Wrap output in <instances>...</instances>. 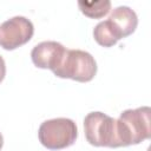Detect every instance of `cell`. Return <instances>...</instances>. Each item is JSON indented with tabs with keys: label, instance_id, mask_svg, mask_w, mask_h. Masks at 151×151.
Segmentation results:
<instances>
[{
	"label": "cell",
	"instance_id": "8",
	"mask_svg": "<svg viewBox=\"0 0 151 151\" xmlns=\"http://www.w3.org/2000/svg\"><path fill=\"white\" fill-rule=\"evenodd\" d=\"M78 7L85 17L91 19H100L110 12L111 1H78Z\"/></svg>",
	"mask_w": 151,
	"mask_h": 151
},
{
	"label": "cell",
	"instance_id": "3",
	"mask_svg": "<svg viewBox=\"0 0 151 151\" xmlns=\"http://www.w3.org/2000/svg\"><path fill=\"white\" fill-rule=\"evenodd\" d=\"M53 74L79 83L91 81L97 74V63L91 53L83 50H66L64 58Z\"/></svg>",
	"mask_w": 151,
	"mask_h": 151
},
{
	"label": "cell",
	"instance_id": "9",
	"mask_svg": "<svg viewBox=\"0 0 151 151\" xmlns=\"http://www.w3.org/2000/svg\"><path fill=\"white\" fill-rule=\"evenodd\" d=\"M93 38L103 47H111L119 40L107 20L100 21L96 25L93 29Z\"/></svg>",
	"mask_w": 151,
	"mask_h": 151
},
{
	"label": "cell",
	"instance_id": "11",
	"mask_svg": "<svg viewBox=\"0 0 151 151\" xmlns=\"http://www.w3.org/2000/svg\"><path fill=\"white\" fill-rule=\"evenodd\" d=\"M2 145H4V137H2V134L0 132V150L2 149Z\"/></svg>",
	"mask_w": 151,
	"mask_h": 151
},
{
	"label": "cell",
	"instance_id": "7",
	"mask_svg": "<svg viewBox=\"0 0 151 151\" xmlns=\"http://www.w3.org/2000/svg\"><path fill=\"white\" fill-rule=\"evenodd\" d=\"M117 38L120 40L131 35L138 25V17L133 9L127 6H119L112 11L107 19Z\"/></svg>",
	"mask_w": 151,
	"mask_h": 151
},
{
	"label": "cell",
	"instance_id": "4",
	"mask_svg": "<svg viewBox=\"0 0 151 151\" xmlns=\"http://www.w3.org/2000/svg\"><path fill=\"white\" fill-rule=\"evenodd\" d=\"M78 127L70 118H53L41 123L38 138L42 146L48 150L66 149L76 143Z\"/></svg>",
	"mask_w": 151,
	"mask_h": 151
},
{
	"label": "cell",
	"instance_id": "10",
	"mask_svg": "<svg viewBox=\"0 0 151 151\" xmlns=\"http://www.w3.org/2000/svg\"><path fill=\"white\" fill-rule=\"evenodd\" d=\"M5 76H6V64H5L4 58L0 55V83L4 80Z\"/></svg>",
	"mask_w": 151,
	"mask_h": 151
},
{
	"label": "cell",
	"instance_id": "1",
	"mask_svg": "<svg viewBox=\"0 0 151 151\" xmlns=\"http://www.w3.org/2000/svg\"><path fill=\"white\" fill-rule=\"evenodd\" d=\"M84 131L86 140L93 146L122 147L117 119L99 112H90L84 118Z\"/></svg>",
	"mask_w": 151,
	"mask_h": 151
},
{
	"label": "cell",
	"instance_id": "5",
	"mask_svg": "<svg viewBox=\"0 0 151 151\" xmlns=\"http://www.w3.org/2000/svg\"><path fill=\"white\" fill-rule=\"evenodd\" d=\"M34 33L32 21L25 17H13L0 25V47L13 51L28 42Z\"/></svg>",
	"mask_w": 151,
	"mask_h": 151
},
{
	"label": "cell",
	"instance_id": "2",
	"mask_svg": "<svg viewBox=\"0 0 151 151\" xmlns=\"http://www.w3.org/2000/svg\"><path fill=\"white\" fill-rule=\"evenodd\" d=\"M150 113L149 106L129 109L120 113L117 123L123 146L137 145L151 137Z\"/></svg>",
	"mask_w": 151,
	"mask_h": 151
},
{
	"label": "cell",
	"instance_id": "6",
	"mask_svg": "<svg viewBox=\"0 0 151 151\" xmlns=\"http://www.w3.org/2000/svg\"><path fill=\"white\" fill-rule=\"evenodd\" d=\"M66 47L58 41H41L31 52V59L38 68L51 70L54 72L61 63Z\"/></svg>",
	"mask_w": 151,
	"mask_h": 151
}]
</instances>
